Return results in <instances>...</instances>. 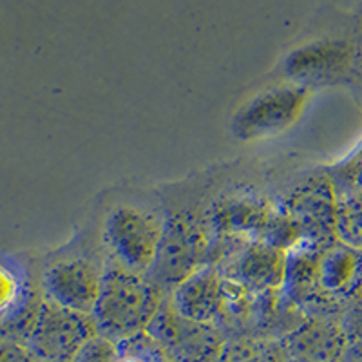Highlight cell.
<instances>
[{
    "instance_id": "cell-1",
    "label": "cell",
    "mask_w": 362,
    "mask_h": 362,
    "mask_svg": "<svg viewBox=\"0 0 362 362\" xmlns=\"http://www.w3.org/2000/svg\"><path fill=\"white\" fill-rule=\"evenodd\" d=\"M167 293L147 274H136L115 261L103 268L102 290L93 310L98 334L115 342L147 334Z\"/></svg>"
},
{
    "instance_id": "cell-2",
    "label": "cell",
    "mask_w": 362,
    "mask_h": 362,
    "mask_svg": "<svg viewBox=\"0 0 362 362\" xmlns=\"http://www.w3.org/2000/svg\"><path fill=\"white\" fill-rule=\"evenodd\" d=\"M209 223L190 212H176L165 219V235L156 263L147 276L163 292H173L194 272L210 264Z\"/></svg>"
},
{
    "instance_id": "cell-3",
    "label": "cell",
    "mask_w": 362,
    "mask_h": 362,
    "mask_svg": "<svg viewBox=\"0 0 362 362\" xmlns=\"http://www.w3.org/2000/svg\"><path fill=\"white\" fill-rule=\"evenodd\" d=\"M165 235V218L151 210L118 205L105 216L102 238L112 261L136 274H148Z\"/></svg>"
},
{
    "instance_id": "cell-4",
    "label": "cell",
    "mask_w": 362,
    "mask_h": 362,
    "mask_svg": "<svg viewBox=\"0 0 362 362\" xmlns=\"http://www.w3.org/2000/svg\"><path fill=\"white\" fill-rule=\"evenodd\" d=\"M98 335L93 315L40 299L24 344L40 362H73L82 346Z\"/></svg>"
},
{
    "instance_id": "cell-5",
    "label": "cell",
    "mask_w": 362,
    "mask_h": 362,
    "mask_svg": "<svg viewBox=\"0 0 362 362\" xmlns=\"http://www.w3.org/2000/svg\"><path fill=\"white\" fill-rule=\"evenodd\" d=\"M219 245L225 250L218 252L210 264L218 267L226 279L254 293L279 292L283 288L286 252L264 241L212 239V247Z\"/></svg>"
},
{
    "instance_id": "cell-6",
    "label": "cell",
    "mask_w": 362,
    "mask_h": 362,
    "mask_svg": "<svg viewBox=\"0 0 362 362\" xmlns=\"http://www.w3.org/2000/svg\"><path fill=\"white\" fill-rule=\"evenodd\" d=\"M362 297V250L335 239L322 248L315 272V299L310 315H341Z\"/></svg>"
},
{
    "instance_id": "cell-7",
    "label": "cell",
    "mask_w": 362,
    "mask_h": 362,
    "mask_svg": "<svg viewBox=\"0 0 362 362\" xmlns=\"http://www.w3.org/2000/svg\"><path fill=\"white\" fill-rule=\"evenodd\" d=\"M147 334L176 362H216L228 339L218 326L180 315L169 297L158 310Z\"/></svg>"
},
{
    "instance_id": "cell-8",
    "label": "cell",
    "mask_w": 362,
    "mask_h": 362,
    "mask_svg": "<svg viewBox=\"0 0 362 362\" xmlns=\"http://www.w3.org/2000/svg\"><path fill=\"white\" fill-rule=\"evenodd\" d=\"M335 199L334 181L322 173L300 181L279 206L299 232L300 243L326 247L335 241Z\"/></svg>"
},
{
    "instance_id": "cell-9",
    "label": "cell",
    "mask_w": 362,
    "mask_h": 362,
    "mask_svg": "<svg viewBox=\"0 0 362 362\" xmlns=\"http://www.w3.org/2000/svg\"><path fill=\"white\" fill-rule=\"evenodd\" d=\"M234 283L218 267L205 264L170 292L169 299L180 315L228 329Z\"/></svg>"
},
{
    "instance_id": "cell-10",
    "label": "cell",
    "mask_w": 362,
    "mask_h": 362,
    "mask_svg": "<svg viewBox=\"0 0 362 362\" xmlns=\"http://www.w3.org/2000/svg\"><path fill=\"white\" fill-rule=\"evenodd\" d=\"M103 268L87 257H67L45 268L42 292L64 308L90 315L102 290Z\"/></svg>"
},
{
    "instance_id": "cell-11",
    "label": "cell",
    "mask_w": 362,
    "mask_h": 362,
    "mask_svg": "<svg viewBox=\"0 0 362 362\" xmlns=\"http://www.w3.org/2000/svg\"><path fill=\"white\" fill-rule=\"evenodd\" d=\"M277 205L255 194H235L223 198L205 216L210 235L214 241L241 239V241H267Z\"/></svg>"
},
{
    "instance_id": "cell-12",
    "label": "cell",
    "mask_w": 362,
    "mask_h": 362,
    "mask_svg": "<svg viewBox=\"0 0 362 362\" xmlns=\"http://www.w3.org/2000/svg\"><path fill=\"white\" fill-rule=\"evenodd\" d=\"M281 341L288 362H346L339 315H305Z\"/></svg>"
},
{
    "instance_id": "cell-13",
    "label": "cell",
    "mask_w": 362,
    "mask_h": 362,
    "mask_svg": "<svg viewBox=\"0 0 362 362\" xmlns=\"http://www.w3.org/2000/svg\"><path fill=\"white\" fill-rule=\"evenodd\" d=\"M40 299H33L24 270L13 261L0 257V328L24 344Z\"/></svg>"
},
{
    "instance_id": "cell-14",
    "label": "cell",
    "mask_w": 362,
    "mask_h": 362,
    "mask_svg": "<svg viewBox=\"0 0 362 362\" xmlns=\"http://www.w3.org/2000/svg\"><path fill=\"white\" fill-rule=\"evenodd\" d=\"M305 102L306 89L303 87H281L267 93L241 112L238 118L239 132L254 138L281 131L299 116Z\"/></svg>"
},
{
    "instance_id": "cell-15",
    "label": "cell",
    "mask_w": 362,
    "mask_h": 362,
    "mask_svg": "<svg viewBox=\"0 0 362 362\" xmlns=\"http://www.w3.org/2000/svg\"><path fill=\"white\" fill-rule=\"evenodd\" d=\"M216 362H288L283 341L274 335H230Z\"/></svg>"
},
{
    "instance_id": "cell-16",
    "label": "cell",
    "mask_w": 362,
    "mask_h": 362,
    "mask_svg": "<svg viewBox=\"0 0 362 362\" xmlns=\"http://www.w3.org/2000/svg\"><path fill=\"white\" fill-rule=\"evenodd\" d=\"M335 239L362 250V189L335 187Z\"/></svg>"
},
{
    "instance_id": "cell-17",
    "label": "cell",
    "mask_w": 362,
    "mask_h": 362,
    "mask_svg": "<svg viewBox=\"0 0 362 362\" xmlns=\"http://www.w3.org/2000/svg\"><path fill=\"white\" fill-rule=\"evenodd\" d=\"M116 362H176L148 334L118 342Z\"/></svg>"
},
{
    "instance_id": "cell-18",
    "label": "cell",
    "mask_w": 362,
    "mask_h": 362,
    "mask_svg": "<svg viewBox=\"0 0 362 362\" xmlns=\"http://www.w3.org/2000/svg\"><path fill=\"white\" fill-rule=\"evenodd\" d=\"M346 341V362H362V297L339 315Z\"/></svg>"
},
{
    "instance_id": "cell-19",
    "label": "cell",
    "mask_w": 362,
    "mask_h": 362,
    "mask_svg": "<svg viewBox=\"0 0 362 362\" xmlns=\"http://www.w3.org/2000/svg\"><path fill=\"white\" fill-rule=\"evenodd\" d=\"M326 173L339 189H362V141L350 156L329 167Z\"/></svg>"
},
{
    "instance_id": "cell-20",
    "label": "cell",
    "mask_w": 362,
    "mask_h": 362,
    "mask_svg": "<svg viewBox=\"0 0 362 362\" xmlns=\"http://www.w3.org/2000/svg\"><path fill=\"white\" fill-rule=\"evenodd\" d=\"M118 361V342L103 335H95L82 346L73 362H116Z\"/></svg>"
},
{
    "instance_id": "cell-21",
    "label": "cell",
    "mask_w": 362,
    "mask_h": 362,
    "mask_svg": "<svg viewBox=\"0 0 362 362\" xmlns=\"http://www.w3.org/2000/svg\"><path fill=\"white\" fill-rule=\"evenodd\" d=\"M0 362H40L28 346L17 341L0 344Z\"/></svg>"
},
{
    "instance_id": "cell-22",
    "label": "cell",
    "mask_w": 362,
    "mask_h": 362,
    "mask_svg": "<svg viewBox=\"0 0 362 362\" xmlns=\"http://www.w3.org/2000/svg\"><path fill=\"white\" fill-rule=\"evenodd\" d=\"M358 69H361V76H362V49H361V54H358Z\"/></svg>"
}]
</instances>
